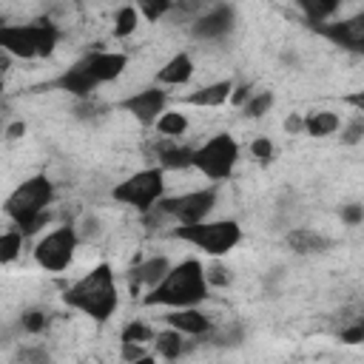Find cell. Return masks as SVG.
<instances>
[{
	"mask_svg": "<svg viewBox=\"0 0 364 364\" xmlns=\"http://www.w3.org/2000/svg\"><path fill=\"white\" fill-rule=\"evenodd\" d=\"M210 0H173L171 11H182V14H199Z\"/></svg>",
	"mask_w": 364,
	"mask_h": 364,
	"instance_id": "36",
	"label": "cell"
},
{
	"mask_svg": "<svg viewBox=\"0 0 364 364\" xmlns=\"http://www.w3.org/2000/svg\"><path fill=\"white\" fill-rule=\"evenodd\" d=\"M165 324L179 330L182 336H205L213 330L210 316L196 307H171V313H165Z\"/></svg>",
	"mask_w": 364,
	"mask_h": 364,
	"instance_id": "15",
	"label": "cell"
},
{
	"mask_svg": "<svg viewBox=\"0 0 364 364\" xmlns=\"http://www.w3.org/2000/svg\"><path fill=\"white\" fill-rule=\"evenodd\" d=\"M361 136H364V119H361V117H353V122L341 131V142H344V145H358Z\"/></svg>",
	"mask_w": 364,
	"mask_h": 364,
	"instance_id": "35",
	"label": "cell"
},
{
	"mask_svg": "<svg viewBox=\"0 0 364 364\" xmlns=\"http://www.w3.org/2000/svg\"><path fill=\"white\" fill-rule=\"evenodd\" d=\"M313 31H318L321 37H327L333 46H341L353 54L364 51V14H353L347 20H336V23H310Z\"/></svg>",
	"mask_w": 364,
	"mask_h": 364,
	"instance_id": "10",
	"label": "cell"
},
{
	"mask_svg": "<svg viewBox=\"0 0 364 364\" xmlns=\"http://www.w3.org/2000/svg\"><path fill=\"white\" fill-rule=\"evenodd\" d=\"M230 91H233V80H219V82H210V85H202V88L185 94L182 102L196 105V108H219L228 102Z\"/></svg>",
	"mask_w": 364,
	"mask_h": 364,
	"instance_id": "17",
	"label": "cell"
},
{
	"mask_svg": "<svg viewBox=\"0 0 364 364\" xmlns=\"http://www.w3.org/2000/svg\"><path fill=\"white\" fill-rule=\"evenodd\" d=\"M82 65L88 68L94 82L102 85V82L117 80L128 68V54H122V51H91L88 57H82Z\"/></svg>",
	"mask_w": 364,
	"mask_h": 364,
	"instance_id": "13",
	"label": "cell"
},
{
	"mask_svg": "<svg viewBox=\"0 0 364 364\" xmlns=\"http://www.w3.org/2000/svg\"><path fill=\"white\" fill-rule=\"evenodd\" d=\"M162 191H165V171L162 168H142V171L131 173L128 179H122L119 185H114L111 196L117 202L145 213L154 208V202L162 196Z\"/></svg>",
	"mask_w": 364,
	"mask_h": 364,
	"instance_id": "6",
	"label": "cell"
},
{
	"mask_svg": "<svg viewBox=\"0 0 364 364\" xmlns=\"http://www.w3.org/2000/svg\"><path fill=\"white\" fill-rule=\"evenodd\" d=\"M250 154H253L259 162H270V159L276 156V148H273V142H270L267 136H256V139L250 142Z\"/></svg>",
	"mask_w": 364,
	"mask_h": 364,
	"instance_id": "33",
	"label": "cell"
},
{
	"mask_svg": "<svg viewBox=\"0 0 364 364\" xmlns=\"http://www.w3.org/2000/svg\"><path fill=\"white\" fill-rule=\"evenodd\" d=\"M57 40H60V28L48 17H40L26 26H3L0 28V48L20 60L48 57L54 51Z\"/></svg>",
	"mask_w": 364,
	"mask_h": 364,
	"instance_id": "3",
	"label": "cell"
},
{
	"mask_svg": "<svg viewBox=\"0 0 364 364\" xmlns=\"http://www.w3.org/2000/svg\"><path fill=\"white\" fill-rule=\"evenodd\" d=\"M293 3L304 11L307 23H324V20L333 17V14L338 11V6H341V0H293Z\"/></svg>",
	"mask_w": 364,
	"mask_h": 364,
	"instance_id": "23",
	"label": "cell"
},
{
	"mask_svg": "<svg viewBox=\"0 0 364 364\" xmlns=\"http://www.w3.org/2000/svg\"><path fill=\"white\" fill-rule=\"evenodd\" d=\"M136 26H139V11H136V6H122L119 11H117V17H114V37H131L134 31H136Z\"/></svg>",
	"mask_w": 364,
	"mask_h": 364,
	"instance_id": "25",
	"label": "cell"
},
{
	"mask_svg": "<svg viewBox=\"0 0 364 364\" xmlns=\"http://www.w3.org/2000/svg\"><path fill=\"white\" fill-rule=\"evenodd\" d=\"M0 131H3V117H0Z\"/></svg>",
	"mask_w": 364,
	"mask_h": 364,
	"instance_id": "45",
	"label": "cell"
},
{
	"mask_svg": "<svg viewBox=\"0 0 364 364\" xmlns=\"http://www.w3.org/2000/svg\"><path fill=\"white\" fill-rule=\"evenodd\" d=\"M361 219H364V208L361 205H344L341 208V222H347L350 228H355V225H361Z\"/></svg>",
	"mask_w": 364,
	"mask_h": 364,
	"instance_id": "37",
	"label": "cell"
},
{
	"mask_svg": "<svg viewBox=\"0 0 364 364\" xmlns=\"http://www.w3.org/2000/svg\"><path fill=\"white\" fill-rule=\"evenodd\" d=\"M154 208L162 216L176 219L179 225H193V222H202L216 208V188L191 191V193H179V196H159L154 202Z\"/></svg>",
	"mask_w": 364,
	"mask_h": 364,
	"instance_id": "9",
	"label": "cell"
},
{
	"mask_svg": "<svg viewBox=\"0 0 364 364\" xmlns=\"http://www.w3.org/2000/svg\"><path fill=\"white\" fill-rule=\"evenodd\" d=\"M48 85H51V88H60V91H68V94H74L77 100H91V94H94V88H97L94 77H91L88 68L82 65V60L74 63L71 68H65V71H63L57 80H51Z\"/></svg>",
	"mask_w": 364,
	"mask_h": 364,
	"instance_id": "16",
	"label": "cell"
},
{
	"mask_svg": "<svg viewBox=\"0 0 364 364\" xmlns=\"http://www.w3.org/2000/svg\"><path fill=\"white\" fill-rule=\"evenodd\" d=\"M191 77H193V60L191 54L179 51L156 71V85H185L191 82Z\"/></svg>",
	"mask_w": 364,
	"mask_h": 364,
	"instance_id": "19",
	"label": "cell"
},
{
	"mask_svg": "<svg viewBox=\"0 0 364 364\" xmlns=\"http://www.w3.org/2000/svg\"><path fill=\"white\" fill-rule=\"evenodd\" d=\"M173 239H182L193 247H199L208 256H225L242 242V228L236 219H216V222H193V225H179L171 230Z\"/></svg>",
	"mask_w": 364,
	"mask_h": 364,
	"instance_id": "4",
	"label": "cell"
},
{
	"mask_svg": "<svg viewBox=\"0 0 364 364\" xmlns=\"http://www.w3.org/2000/svg\"><path fill=\"white\" fill-rule=\"evenodd\" d=\"M48 222H51V213H48V208H46V210H40L37 216H31L28 222H23L17 230H20V233H23V239H26V236H34V233H37L40 228H46Z\"/></svg>",
	"mask_w": 364,
	"mask_h": 364,
	"instance_id": "34",
	"label": "cell"
},
{
	"mask_svg": "<svg viewBox=\"0 0 364 364\" xmlns=\"http://www.w3.org/2000/svg\"><path fill=\"white\" fill-rule=\"evenodd\" d=\"M0 97H3V80H0Z\"/></svg>",
	"mask_w": 364,
	"mask_h": 364,
	"instance_id": "43",
	"label": "cell"
},
{
	"mask_svg": "<svg viewBox=\"0 0 364 364\" xmlns=\"http://www.w3.org/2000/svg\"><path fill=\"white\" fill-rule=\"evenodd\" d=\"M202 270H205V282H208V287H228V284L233 282L230 267H225L222 262H213V264H208V267H202Z\"/></svg>",
	"mask_w": 364,
	"mask_h": 364,
	"instance_id": "31",
	"label": "cell"
},
{
	"mask_svg": "<svg viewBox=\"0 0 364 364\" xmlns=\"http://www.w3.org/2000/svg\"><path fill=\"white\" fill-rule=\"evenodd\" d=\"M48 327V313L46 310H26L20 316V330L28 333V336H37Z\"/></svg>",
	"mask_w": 364,
	"mask_h": 364,
	"instance_id": "30",
	"label": "cell"
},
{
	"mask_svg": "<svg viewBox=\"0 0 364 364\" xmlns=\"http://www.w3.org/2000/svg\"><path fill=\"white\" fill-rule=\"evenodd\" d=\"M23 250V233L20 230H6L0 233V264H9L20 256Z\"/></svg>",
	"mask_w": 364,
	"mask_h": 364,
	"instance_id": "27",
	"label": "cell"
},
{
	"mask_svg": "<svg viewBox=\"0 0 364 364\" xmlns=\"http://www.w3.org/2000/svg\"><path fill=\"white\" fill-rule=\"evenodd\" d=\"M338 128H341V117H338L336 111H330V108H316V111L304 114V131H307L310 136H316V139L330 136V134H336Z\"/></svg>",
	"mask_w": 364,
	"mask_h": 364,
	"instance_id": "21",
	"label": "cell"
},
{
	"mask_svg": "<svg viewBox=\"0 0 364 364\" xmlns=\"http://www.w3.org/2000/svg\"><path fill=\"white\" fill-rule=\"evenodd\" d=\"M154 151H156V159H159V168L162 171H185V168H193V148L171 145V142H156Z\"/></svg>",
	"mask_w": 364,
	"mask_h": 364,
	"instance_id": "20",
	"label": "cell"
},
{
	"mask_svg": "<svg viewBox=\"0 0 364 364\" xmlns=\"http://www.w3.org/2000/svg\"><path fill=\"white\" fill-rule=\"evenodd\" d=\"M3 136L9 139V142H14V139H20V136H26V122L23 119H17V122H11L6 131H3Z\"/></svg>",
	"mask_w": 364,
	"mask_h": 364,
	"instance_id": "41",
	"label": "cell"
},
{
	"mask_svg": "<svg viewBox=\"0 0 364 364\" xmlns=\"http://www.w3.org/2000/svg\"><path fill=\"white\" fill-rule=\"evenodd\" d=\"M338 338H341L344 344H358V341H364V324H353V327L341 330Z\"/></svg>",
	"mask_w": 364,
	"mask_h": 364,
	"instance_id": "39",
	"label": "cell"
},
{
	"mask_svg": "<svg viewBox=\"0 0 364 364\" xmlns=\"http://www.w3.org/2000/svg\"><path fill=\"white\" fill-rule=\"evenodd\" d=\"M154 350H156V355L159 358H168V361H176L185 350H188V344H185V338H182V333L179 330H173V327H168V330H162V333H154Z\"/></svg>",
	"mask_w": 364,
	"mask_h": 364,
	"instance_id": "22",
	"label": "cell"
},
{
	"mask_svg": "<svg viewBox=\"0 0 364 364\" xmlns=\"http://www.w3.org/2000/svg\"><path fill=\"white\" fill-rule=\"evenodd\" d=\"M54 202V182L46 173H34L28 179H23L3 202V213L20 228L23 222H28L31 216H37L40 210H46Z\"/></svg>",
	"mask_w": 364,
	"mask_h": 364,
	"instance_id": "5",
	"label": "cell"
},
{
	"mask_svg": "<svg viewBox=\"0 0 364 364\" xmlns=\"http://www.w3.org/2000/svg\"><path fill=\"white\" fill-rule=\"evenodd\" d=\"M273 102H276L273 91H256V94H250V100L242 105V114H245L247 119H259V117H264V114L273 108Z\"/></svg>",
	"mask_w": 364,
	"mask_h": 364,
	"instance_id": "26",
	"label": "cell"
},
{
	"mask_svg": "<svg viewBox=\"0 0 364 364\" xmlns=\"http://www.w3.org/2000/svg\"><path fill=\"white\" fill-rule=\"evenodd\" d=\"M154 338V330L145 324V321H128L125 327H122V333H119V341H151Z\"/></svg>",
	"mask_w": 364,
	"mask_h": 364,
	"instance_id": "32",
	"label": "cell"
},
{
	"mask_svg": "<svg viewBox=\"0 0 364 364\" xmlns=\"http://www.w3.org/2000/svg\"><path fill=\"white\" fill-rule=\"evenodd\" d=\"M63 301L74 310H80L82 316L94 318L97 324H105L119 304V293H117V282H114V270L108 262L94 264L82 279H77L71 287L63 290Z\"/></svg>",
	"mask_w": 364,
	"mask_h": 364,
	"instance_id": "1",
	"label": "cell"
},
{
	"mask_svg": "<svg viewBox=\"0 0 364 364\" xmlns=\"http://www.w3.org/2000/svg\"><path fill=\"white\" fill-rule=\"evenodd\" d=\"M239 162V142L230 134H216L193 151V168L208 179H228Z\"/></svg>",
	"mask_w": 364,
	"mask_h": 364,
	"instance_id": "7",
	"label": "cell"
},
{
	"mask_svg": "<svg viewBox=\"0 0 364 364\" xmlns=\"http://www.w3.org/2000/svg\"><path fill=\"white\" fill-rule=\"evenodd\" d=\"M156 131L162 134V136H182L185 131H188V117L182 114V111H162L159 117H156Z\"/></svg>",
	"mask_w": 364,
	"mask_h": 364,
	"instance_id": "24",
	"label": "cell"
},
{
	"mask_svg": "<svg viewBox=\"0 0 364 364\" xmlns=\"http://www.w3.org/2000/svg\"><path fill=\"white\" fill-rule=\"evenodd\" d=\"M208 282L199 259H185L148 287V296H142L145 307H193L208 299Z\"/></svg>",
	"mask_w": 364,
	"mask_h": 364,
	"instance_id": "2",
	"label": "cell"
},
{
	"mask_svg": "<svg viewBox=\"0 0 364 364\" xmlns=\"http://www.w3.org/2000/svg\"><path fill=\"white\" fill-rule=\"evenodd\" d=\"M77 242H80V236H77L74 225H60L34 245V262L48 273H60L71 264Z\"/></svg>",
	"mask_w": 364,
	"mask_h": 364,
	"instance_id": "8",
	"label": "cell"
},
{
	"mask_svg": "<svg viewBox=\"0 0 364 364\" xmlns=\"http://www.w3.org/2000/svg\"><path fill=\"white\" fill-rule=\"evenodd\" d=\"M119 358L122 361H131V364H151L154 361V355L145 350V344L142 341H119Z\"/></svg>",
	"mask_w": 364,
	"mask_h": 364,
	"instance_id": "28",
	"label": "cell"
},
{
	"mask_svg": "<svg viewBox=\"0 0 364 364\" xmlns=\"http://www.w3.org/2000/svg\"><path fill=\"white\" fill-rule=\"evenodd\" d=\"M284 242H287V247H290L293 253H301V256L324 253V250H330V245H333L327 236H321V233L313 230V228H290L287 236H284Z\"/></svg>",
	"mask_w": 364,
	"mask_h": 364,
	"instance_id": "18",
	"label": "cell"
},
{
	"mask_svg": "<svg viewBox=\"0 0 364 364\" xmlns=\"http://www.w3.org/2000/svg\"><path fill=\"white\" fill-rule=\"evenodd\" d=\"M284 131H287L290 136L301 134V131H304V117H301V114H287V119H284Z\"/></svg>",
	"mask_w": 364,
	"mask_h": 364,
	"instance_id": "40",
	"label": "cell"
},
{
	"mask_svg": "<svg viewBox=\"0 0 364 364\" xmlns=\"http://www.w3.org/2000/svg\"><path fill=\"white\" fill-rule=\"evenodd\" d=\"M43 355H46V353H31V350H23V353H20V358H43Z\"/></svg>",
	"mask_w": 364,
	"mask_h": 364,
	"instance_id": "42",
	"label": "cell"
},
{
	"mask_svg": "<svg viewBox=\"0 0 364 364\" xmlns=\"http://www.w3.org/2000/svg\"><path fill=\"white\" fill-rule=\"evenodd\" d=\"M250 94H253V88L245 82V85H233V91H230V105H236V108H242L247 100H250Z\"/></svg>",
	"mask_w": 364,
	"mask_h": 364,
	"instance_id": "38",
	"label": "cell"
},
{
	"mask_svg": "<svg viewBox=\"0 0 364 364\" xmlns=\"http://www.w3.org/2000/svg\"><path fill=\"white\" fill-rule=\"evenodd\" d=\"M173 0H136V11L148 20V23H156L159 17H165L171 11Z\"/></svg>",
	"mask_w": 364,
	"mask_h": 364,
	"instance_id": "29",
	"label": "cell"
},
{
	"mask_svg": "<svg viewBox=\"0 0 364 364\" xmlns=\"http://www.w3.org/2000/svg\"><path fill=\"white\" fill-rule=\"evenodd\" d=\"M233 26H236V9L228 6V3H216L193 20L191 34L199 37V40H219V37L230 34Z\"/></svg>",
	"mask_w": 364,
	"mask_h": 364,
	"instance_id": "12",
	"label": "cell"
},
{
	"mask_svg": "<svg viewBox=\"0 0 364 364\" xmlns=\"http://www.w3.org/2000/svg\"><path fill=\"white\" fill-rule=\"evenodd\" d=\"M3 26H6V20H3V17H0V28H3Z\"/></svg>",
	"mask_w": 364,
	"mask_h": 364,
	"instance_id": "44",
	"label": "cell"
},
{
	"mask_svg": "<svg viewBox=\"0 0 364 364\" xmlns=\"http://www.w3.org/2000/svg\"><path fill=\"white\" fill-rule=\"evenodd\" d=\"M168 267H171L168 256H151L145 262H134V267L128 270V290H131V296L136 299L142 287H154L168 273Z\"/></svg>",
	"mask_w": 364,
	"mask_h": 364,
	"instance_id": "14",
	"label": "cell"
},
{
	"mask_svg": "<svg viewBox=\"0 0 364 364\" xmlns=\"http://www.w3.org/2000/svg\"><path fill=\"white\" fill-rule=\"evenodd\" d=\"M165 105H168V94H165L159 85L142 88V91H136V94H131V97H125V100L117 102V108L128 111V114H131L136 122H142V125H154L156 117L165 111Z\"/></svg>",
	"mask_w": 364,
	"mask_h": 364,
	"instance_id": "11",
	"label": "cell"
}]
</instances>
